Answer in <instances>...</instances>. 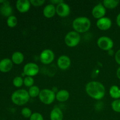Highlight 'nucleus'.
Listing matches in <instances>:
<instances>
[{"instance_id": "obj_1", "label": "nucleus", "mask_w": 120, "mask_h": 120, "mask_svg": "<svg viewBox=\"0 0 120 120\" xmlns=\"http://www.w3.org/2000/svg\"><path fill=\"white\" fill-rule=\"evenodd\" d=\"M86 91L90 97L100 100L105 96V89L104 86L100 82L92 81L86 84Z\"/></svg>"}, {"instance_id": "obj_2", "label": "nucleus", "mask_w": 120, "mask_h": 120, "mask_svg": "<svg viewBox=\"0 0 120 120\" xmlns=\"http://www.w3.org/2000/svg\"><path fill=\"white\" fill-rule=\"evenodd\" d=\"M30 97L27 90L25 89H19L12 94L11 101L15 105L21 106L26 104L29 101Z\"/></svg>"}, {"instance_id": "obj_3", "label": "nucleus", "mask_w": 120, "mask_h": 120, "mask_svg": "<svg viewBox=\"0 0 120 120\" xmlns=\"http://www.w3.org/2000/svg\"><path fill=\"white\" fill-rule=\"evenodd\" d=\"M72 26L75 31L79 34L86 32L91 26V21L88 18L84 16L76 18L73 21Z\"/></svg>"}, {"instance_id": "obj_4", "label": "nucleus", "mask_w": 120, "mask_h": 120, "mask_svg": "<svg viewBox=\"0 0 120 120\" xmlns=\"http://www.w3.org/2000/svg\"><path fill=\"white\" fill-rule=\"evenodd\" d=\"M39 98L42 103L46 105L51 104L56 98V94L50 89H45L41 90Z\"/></svg>"}, {"instance_id": "obj_5", "label": "nucleus", "mask_w": 120, "mask_h": 120, "mask_svg": "<svg viewBox=\"0 0 120 120\" xmlns=\"http://www.w3.org/2000/svg\"><path fill=\"white\" fill-rule=\"evenodd\" d=\"M80 41V35L77 32L70 31L66 34L64 38V42L68 46L73 48L79 45Z\"/></svg>"}, {"instance_id": "obj_6", "label": "nucleus", "mask_w": 120, "mask_h": 120, "mask_svg": "<svg viewBox=\"0 0 120 120\" xmlns=\"http://www.w3.org/2000/svg\"><path fill=\"white\" fill-rule=\"evenodd\" d=\"M97 45L102 50L109 51L113 48L114 42L110 38L103 36L97 40Z\"/></svg>"}, {"instance_id": "obj_7", "label": "nucleus", "mask_w": 120, "mask_h": 120, "mask_svg": "<svg viewBox=\"0 0 120 120\" xmlns=\"http://www.w3.org/2000/svg\"><path fill=\"white\" fill-rule=\"evenodd\" d=\"M39 71V68L37 64L35 63H28L24 66L23 69V75L26 76L34 77L38 74Z\"/></svg>"}, {"instance_id": "obj_8", "label": "nucleus", "mask_w": 120, "mask_h": 120, "mask_svg": "<svg viewBox=\"0 0 120 120\" xmlns=\"http://www.w3.org/2000/svg\"><path fill=\"white\" fill-rule=\"evenodd\" d=\"M55 59V54L50 49H45L40 55V60L43 64H50Z\"/></svg>"}, {"instance_id": "obj_9", "label": "nucleus", "mask_w": 120, "mask_h": 120, "mask_svg": "<svg viewBox=\"0 0 120 120\" xmlns=\"http://www.w3.org/2000/svg\"><path fill=\"white\" fill-rule=\"evenodd\" d=\"M92 15L94 18L99 19L104 17L106 13V8L104 7L103 4L99 3L96 5L92 9Z\"/></svg>"}, {"instance_id": "obj_10", "label": "nucleus", "mask_w": 120, "mask_h": 120, "mask_svg": "<svg viewBox=\"0 0 120 120\" xmlns=\"http://www.w3.org/2000/svg\"><path fill=\"white\" fill-rule=\"evenodd\" d=\"M56 14L61 17L68 16L70 13V8L68 4L64 2L57 5L56 7Z\"/></svg>"}, {"instance_id": "obj_11", "label": "nucleus", "mask_w": 120, "mask_h": 120, "mask_svg": "<svg viewBox=\"0 0 120 120\" xmlns=\"http://www.w3.org/2000/svg\"><path fill=\"white\" fill-rule=\"evenodd\" d=\"M96 25L99 29L101 30H107L110 29L112 25L111 19L108 17H103L97 20Z\"/></svg>"}, {"instance_id": "obj_12", "label": "nucleus", "mask_w": 120, "mask_h": 120, "mask_svg": "<svg viewBox=\"0 0 120 120\" xmlns=\"http://www.w3.org/2000/svg\"><path fill=\"white\" fill-rule=\"evenodd\" d=\"M57 64L60 69L66 70L70 66L71 60L69 56L66 55H62L57 59Z\"/></svg>"}, {"instance_id": "obj_13", "label": "nucleus", "mask_w": 120, "mask_h": 120, "mask_svg": "<svg viewBox=\"0 0 120 120\" xmlns=\"http://www.w3.org/2000/svg\"><path fill=\"white\" fill-rule=\"evenodd\" d=\"M13 62L9 58H4L0 61V71L2 73L9 72L13 68Z\"/></svg>"}, {"instance_id": "obj_14", "label": "nucleus", "mask_w": 120, "mask_h": 120, "mask_svg": "<svg viewBox=\"0 0 120 120\" xmlns=\"http://www.w3.org/2000/svg\"><path fill=\"white\" fill-rule=\"evenodd\" d=\"M30 1L28 0H18L16 2V8L19 12L25 13L28 12L30 8Z\"/></svg>"}, {"instance_id": "obj_15", "label": "nucleus", "mask_w": 120, "mask_h": 120, "mask_svg": "<svg viewBox=\"0 0 120 120\" xmlns=\"http://www.w3.org/2000/svg\"><path fill=\"white\" fill-rule=\"evenodd\" d=\"M12 8L10 5L9 1H5L0 6V14L2 16L8 18L12 15Z\"/></svg>"}, {"instance_id": "obj_16", "label": "nucleus", "mask_w": 120, "mask_h": 120, "mask_svg": "<svg viewBox=\"0 0 120 120\" xmlns=\"http://www.w3.org/2000/svg\"><path fill=\"white\" fill-rule=\"evenodd\" d=\"M56 13V7L54 5L48 4L44 7L43 10V15L47 18H50L55 16Z\"/></svg>"}, {"instance_id": "obj_17", "label": "nucleus", "mask_w": 120, "mask_h": 120, "mask_svg": "<svg viewBox=\"0 0 120 120\" xmlns=\"http://www.w3.org/2000/svg\"><path fill=\"white\" fill-rule=\"evenodd\" d=\"M50 120H63V114L62 110L58 107H55L51 111L50 114Z\"/></svg>"}, {"instance_id": "obj_18", "label": "nucleus", "mask_w": 120, "mask_h": 120, "mask_svg": "<svg viewBox=\"0 0 120 120\" xmlns=\"http://www.w3.org/2000/svg\"><path fill=\"white\" fill-rule=\"evenodd\" d=\"M70 97L69 91L66 90H61L56 94V99L60 102H65Z\"/></svg>"}, {"instance_id": "obj_19", "label": "nucleus", "mask_w": 120, "mask_h": 120, "mask_svg": "<svg viewBox=\"0 0 120 120\" xmlns=\"http://www.w3.org/2000/svg\"><path fill=\"white\" fill-rule=\"evenodd\" d=\"M11 60L12 61L13 63H14V64H20L24 60V56H23V53L21 52H15L12 55Z\"/></svg>"}, {"instance_id": "obj_20", "label": "nucleus", "mask_w": 120, "mask_h": 120, "mask_svg": "<svg viewBox=\"0 0 120 120\" xmlns=\"http://www.w3.org/2000/svg\"><path fill=\"white\" fill-rule=\"evenodd\" d=\"M110 96L115 100L120 98V89L117 86L113 85L110 87L109 90Z\"/></svg>"}, {"instance_id": "obj_21", "label": "nucleus", "mask_w": 120, "mask_h": 120, "mask_svg": "<svg viewBox=\"0 0 120 120\" xmlns=\"http://www.w3.org/2000/svg\"><path fill=\"white\" fill-rule=\"evenodd\" d=\"M120 3L118 0H104L103 1V5L107 9H114Z\"/></svg>"}, {"instance_id": "obj_22", "label": "nucleus", "mask_w": 120, "mask_h": 120, "mask_svg": "<svg viewBox=\"0 0 120 120\" xmlns=\"http://www.w3.org/2000/svg\"><path fill=\"white\" fill-rule=\"evenodd\" d=\"M18 23L17 18L14 15H11L9 16L7 19V24L9 28H14L16 26Z\"/></svg>"}, {"instance_id": "obj_23", "label": "nucleus", "mask_w": 120, "mask_h": 120, "mask_svg": "<svg viewBox=\"0 0 120 120\" xmlns=\"http://www.w3.org/2000/svg\"><path fill=\"white\" fill-rule=\"evenodd\" d=\"M40 92H41V90L39 88L36 86H33L29 88L28 90V93L30 97H36L39 96Z\"/></svg>"}, {"instance_id": "obj_24", "label": "nucleus", "mask_w": 120, "mask_h": 120, "mask_svg": "<svg viewBox=\"0 0 120 120\" xmlns=\"http://www.w3.org/2000/svg\"><path fill=\"white\" fill-rule=\"evenodd\" d=\"M34 79L33 77H30V76H26L23 79V84L25 86L28 87H31L34 86Z\"/></svg>"}, {"instance_id": "obj_25", "label": "nucleus", "mask_w": 120, "mask_h": 120, "mask_svg": "<svg viewBox=\"0 0 120 120\" xmlns=\"http://www.w3.org/2000/svg\"><path fill=\"white\" fill-rule=\"evenodd\" d=\"M13 85L16 87H20L23 84V79L22 77L16 76L13 79Z\"/></svg>"}, {"instance_id": "obj_26", "label": "nucleus", "mask_w": 120, "mask_h": 120, "mask_svg": "<svg viewBox=\"0 0 120 120\" xmlns=\"http://www.w3.org/2000/svg\"><path fill=\"white\" fill-rule=\"evenodd\" d=\"M111 107L115 112L120 113V99L114 100L111 103Z\"/></svg>"}, {"instance_id": "obj_27", "label": "nucleus", "mask_w": 120, "mask_h": 120, "mask_svg": "<svg viewBox=\"0 0 120 120\" xmlns=\"http://www.w3.org/2000/svg\"><path fill=\"white\" fill-rule=\"evenodd\" d=\"M21 114L23 117L26 118H30L31 117L32 112L31 110L28 107L23 108L21 110Z\"/></svg>"}, {"instance_id": "obj_28", "label": "nucleus", "mask_w": 120, "mask_h": 120, "mask_svg": "<svg viewBox=\"0 0 120 120\" xmlns=\"http://www.w3.org/2000/svg\"><path fill=\"white\" fill-rule=\"evenodd\" d=\"M29 120H44L43 116L39 112H34L32 114Z\"/></svg>"}, {"instance_id": "obj_29", "label": "nucleus", "mask_w": 120, "mask_h": 120, "mask_svg": "<svg viewBox=\"0 0 120 120\" xmlns=\"http://www.w3.org/2000/svg\"><path fill=\"white\" fill-rule=\"evenodd\" d=\"M30 4L34 7H40L43 5L45 2V0H30Z\"/></svg>"}, {"instance_id": "obj_30", "label": "nucleus", "mask_w": 120, "mask_h": 120, "mask_svg": "<svg viewBox=\"0 0 120 120\" xmlns=\"http://www.w3.org/2000/svg\"><path fill=\"white\" fill-rule=\"evenodd\" d=\"M115 60H116V62L118 63L119 65H120V49L118 50L117 51V52L115 54Z\"/></svg>"}, {"instance_id": "obj_31", "label": "nucleus", "mask_w": 120, "mask_h": 120, "mask_svg": "<svg viewBox=\"0 0 120 120\" xmlns=\"http://www.w3.org/2000/svg\"><path fill=\"white\" fill-rule=\"evenodd\" d=\"M63 2H64V1H62V0H52V1H50V2H51L52 4L53 5H55V4L58 5Z\"/></svg>"}, {"instance_id": "obj_32", "label": "nucleus", "mask_w": 120, "mask_h": 120, "mask_svg": "<svg viewBox=\"0 0 120 120\" xmlns=\"http://www.w3.org/2000/svg\"><path fill=\"white\" fill-rule=\"evenodd\" d=\"M116 22H117V25L120 28V13L117 15V18H116Z\"/></svg>"}, {"instance_id": "obj_33", "label": "nucleus", "mask_w": 120, "mask_h": 120, "mask_svg": "<svg viewBox=\"0 0 120 120\" xmlns=\"http://www.w3.org/2000/svg\"><path fill=\"white\" fill-rule=\"evenodd\" d=\"M117 76L120 80V67L118 68V69H117Z\"/></svg>"}, {"instance_id": "obj_34", "label": "nucleus", "mask_w": 120, "mask_h": 120, "mask_svg": "<svg viewBox=\"0 0 120 120\" xmlns=\"http://www.w3.org/2000/svg\"><path fill=\"white\" fill-rule=\"evenodd\" d=\"M5 1H4V0H0V4H2Z\"/></svg>"}, {"instance_id": "obj_35", "label": "nucleus", "mask_w": 120, "mask_h": 120, "mask_svg": "<svg viewBox=\"0 0 120 120\" xmlns=\"http://www.w3.org/2000/svg\"><path fill=\"white\" fill-rule=\"evenodd\" d=\"M0 61H1V59H0Z\"/></svg>"}]
</instances>
